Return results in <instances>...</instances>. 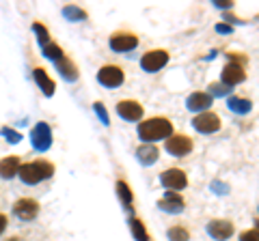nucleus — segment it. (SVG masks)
Instances as JSON below:
<instances>
[{
    "label": "nucleus",
    "instance_id": "obj_1",
    "mask_svg": "<svg viewBox=\"0 0 259 241\" xmlns=\"http://www.w3.org/2000/svg\"><path fill=\"white\" fill-rule=\"evenodd\" d=\"M136 134L143 140V144H153L158 140H166L168 136H173V123L166 116H151L145 118L136 127Z\"/></svg>",
    "mask_w": 259,
    "mask_h": 241
},
{
    "label": "nucleus",
    "instance_id": "obj_2",
    "mask_svg": "<svg viewBox=\"0 0 259 241\" xmlns=\"http://www.w3.org/2000/svg\"><path fill=\"white\" fill-rule=\"evenodd\" d=\"M54 174V164L48 162V159H35V162H28V164H22L18 176L24 186H37L41 181L52 179Z\"/></svg>",
    "mask_w": 259,
    "mask_h": 241
},
{
    "label": "nucleus",
    "instance_id": "obj_3",
    "mask_svg": "<svg viewBox=\"0 0 259 241\" xmlns=\"http://www.w3.org/2000/svg\"><path fill=\"white\" fill-rule=\"evenodd\" d=\"M246 80V69L244 61H229L221 71V84L227 88H233Z\"/></svg>",
    "mask_w": 259,
    "mask_h": 241
},
{
    "label": "nucleus",
    "instance_id": "obj_4",
    "mask_svg": "<svg viewBox=\"0 0 259 241\" xmlns=\"http://www.w3.org/2000/svg\"><path fill=\"white\" fill-rule=\"evenodd\" d=\"M108 45H110L112 52L125 54V52L136 50V45H139V37H136L134 33H130V30H117V33L110 35Z\"/></svg>",
    "mask_w": 259,
    "mask_h": 241
},
{
    "label": "nucleus",
    "instance_id": "obj_5",
    "mask_svg": "<svg viewBox=\"0 0 259 241\" xmlns=\"http://www.w3.org/2000/svg\"><path fill=\"white\" fill-rule=\"evenodd\" d=\"M30 144H32V149L35 151H39V153H46V151L52 147V130H50V125H48L46 120H41V123H37L35 127H32Z\"/></svg>",
    "mask_w": 259,
    "mask_h": 241
},
{
    "label": "nucleus",
    "instance_id": "obj_6",
    "mask_svg": "<svg viewBox=\"0 0 259 241\" xmlns=\"http://www.w3.org/2000/svg\"><path fill=\"white\" fill-rule=\"evenodd\" d=\"M171 61V54L166 50H149L141 56V67L147 74H158V71Z\"/></svg>",
    "mask_w": 259,
    "mask_h": 241
},
{
    "label": "nucleus",
    "instance_id": "obj_7",
    "mask_svg": "<svg viewBox=\"0 0 259 241\" xmlns=\"http://www.w3.org/2000/svg\"><path fill=\"white\" fill-rule=\"evenodd\" d=\"M97 82L106 88H119L125 82V74L119 65H104L97 71Z\"/></svg>",
    "mask_w": 259,
    "mask_h": 241
},
{
    "label": "nucleus",
    "instance_id": "obj_8",
    "mask_svg": "<svg viewBox=\"0 0 259 241\" xmlns=\"http://www.w3.org/2000/svg\"><path fill=\"white\" fill-rule=\"evenodd\" d=\"M160 183L168 192H182L188 188V174H186L182 168H168V170L160 174Z\"/></svg>",
    "mask_w": 259,
    "mask_h": 241
},
{
    "label": "nucleus",
    "instance_id": "obj_9",
    "mask_svg": "<svg viewBox=\"0 0 259 241\" xmlns=\"http://www.w3.org/2000/svg\"><path fill=\"white\" fill-rule=\"evenodd\" d=\"M192 149H194L192 140L188 138V136H184V134L168 136L166 142H164V151H166V153H171V155H175V157L188 155V153H192Z\"/></svg>",
    "mask_w": 259,
    "mask_h": 241
},
{
    "label": "nucleus",
    "instance_id": "obj_10",
    "mask_svg": "<svg viewBox=\"0 0 259 241\" xmlns=\"http://www.w3.org/2000/svg\"><path fill=\"white\" fill-rule=\"evenodd\" d=\"M192 127L199 134H216L223 127V120L216 112H201L192 118Z\"/></svg>",
    "mask_w": 259,
    "mask_h": 241
},
{
    "label": "nucleus",
    "instance_id": "obj_11",
    "mask_svg": "<svg viewBox=\"0 0 259 241\" xmlns=\"http://www.w3.org/2000/svg\"><path fill=\"white\" fill-rule=\"evenodd\" d=\"M115 110L121 118L130 120V123H139V120H143V114H145V108L136 99H121L115 106Z\"/></svg>",
    "mask_w": 259,
    "mask_h": 241
},
{
    "label": "nucleus",
    "instance_id": "obj_12",
    "mask_svg": "<svg viewBox=\"0 0 259 241\" xmlns=\"http://www.w3.org/2000/svg\"><path fill=\"white\" fill-rule=\"evenodd\" d=\"M39 209H41V205H39L35 198H20V200H15V205H13V215L20 218L22 222H30L39 215Z\"/></svg>",
    "mask_w": 259,
    "mask_h": 241
},
{
    "label": "nucleus",
    "instance_id": "obj_13",
    "mask_svg": "<svg viewBox=\"0 0 259 241\" xmlns=\"http://www.w3.org/2000/svg\"><path fill=\"white\" fill-rule=\"evenodd\" d=\"M233 232H236V226H233L231 220H209L207 222V235L216 241H227Z\"/></svg>",
    "mask_w": 259,
    "mask_h": 241
},
{
    "label": "nucleus",
    "instance_id": "obj_14",
    "mask_svg": "<svg viewBox=\"0 0 259 241\" xmlns=\"http://www.w3.org/2000/svg\"><path fill=\"white\" fill-rule=\"evenodd\" d=\"M158 209L164 213H182L186 209V200L180 192H164V196L158 200Z\"/></svg>",
    "mask_w": 259,
    "mask_h": 241
},
{
    "label": "nucleus",
    "instance_id": "obj_15",
    "mask_svg": "<svg viewBox=\"0 0 259 241\" xmlns=\"http://www.w3.org/2000/svg\"><path fill=\"white\" fill-rule=\"evenodd\" d=\"M214 103V99L209 97L207 93L203 91H197L188 95V99H186V108H188L190 112H197V114H201V112H209V106Z\"/></svg>",
    "mask_w": 259,
    "mask_h": 241
},
{
    "label": "nucleus",
    "instance_id": "obj_16",
    "mask_svg": "<svg viewBox=\"0 0 259 241\" xmlns=\"http://www.w3.org/2000/svg\"><path fill=\"white\" fill-rule=\"evenodd\" d=\"M54 65H56V71H59V76L65 80V82H76V80L80 78L78 65L69 58V56H63V58H61V61H56Z\"/></svg>",
    "mask_w": 259,
    "mask_h": 241
},
{
    "label": "nucleus",
    "instance_id": "obj_17",
    "mask_svg": "<svg viewBox=\"0 0 259 241\" xmlns=\"http://www.w3.org/2000/svg\"><path fill=\"white\" fill-rule=\"evenodd\" d=\"M32 78H35L37 86L41 88V93L46 95V97H52L54 91H56V84H54V80L48 76V71L44 67H35L32 69Z\"/></svg>",
    "mask_w": 259,
    "mask_h": 241
},
{
    "label": "nucleus",
    "instance_id": "obj_18",
    "mask_svg": "<svg viewBox=\"0 0 259 241\" xmlns=\"http://www.w3.org/2000/svg\"><path fill=\"white\" fill-rule=\"evenodd\" d=\"M22 166V159L18 155H7L0 159V176L3 179H13V176H18V170Z\"/></svg>",
    "mask_w": 259,
    "mask_h": 241
},
{
    "label": "nucleus",
    "instance_id": "obj_19",
    "mask_svg": "<svg viewBox=\"0 0 259 241\" xmlns=\"http://www.w3.org/2000/svg\"><path fill=\"white\" fill-rule=\"evenodd\" d=\"M136 157H139V162L143 166H153L160 159V151L156 144H141V147L136 149Z\"/></svg>",
    "mask_w": 259,
    "mask_h": 241
},
{
    "label": "nucleus",
    "instance_id": "obj_20",
    "mask_svg": "<svg viewBox=\"0 0 259 241\" xmlns=\"http://www.w3.org/2000/svg\"><path fill=\"white\" fill-rule=\"evenodd\" d=\"M227 108H229L233 114L244 116V114H248V112L253 110V101L244 99V97H238V95H229V97H227Z\"/></svg>",
    "mask_w": 259,
    "mask_h": 241
},
{
    "label": "nucleus",
    "instance_id": "obj_21",
    "mask_svg": "<svg viewBox=\"0 0 259 241\" xmlns=\"http://www.w3.org/2000/svg\"><path fill=\"white\" fill-rule=\"evenodd\" d=\"M115 190H117V196L121 200V205H123L127 211H132V207H134V192H132V188H130L123 179H119Z\"/></svg>",
    "mask_w": 259,
    "mask_h": 241
},
{
    "label": "nucleus",
    "instance_id": "obj_22",
    "mask_svg": "<svg viewBox=\"0 0 259 241\" xmlns=\"http://www.w3.org/2000/svg\"><path fill=\"white\" fill-rule=\"evenodd\" d=\"M63 18L67 22H84L89 18V13L78 5H65L63 7Z\"/></svg>",
    "mask_w": 259,
    "mask_h": 241
},
{
    "label": "nucleus",
    "instance_id": "obj_23",
    "mask_svg": "<svg viewBox=\"0 0 259 241\" xmlns=\"http://www.w3.org/2000/svg\"><path fill=\"white\" fill-rule=\"evenodd\" d=\"M130 230H132V235L136 241H149V232H147V226H145V222L141 218H130Z\"/></svg>",
    "mask_w": 259,
    "mask_h": 241
},
{
    "label": "nucleus",
    "instance_id": "obj_24",
    "mask_svg": "<svg viewBox=\"0 0 259 241\" xmlns=\"http://www.w3.org/2000/svg\"><path fill=\"white\" fill-rule=\"evenodd\" d=\"M168 241H190V230L184 226V224H175V226L168 228Z\"/></svg>",
    "mask_w": 259,
    "mask_h": 241
},
{
    "label": "nucleus",
    "instance_id": "obj_25",
    "mask_svg": "<svg viewBox=\"0 0 259 241\" xmlns=\"http://www.w3.org/2000/svg\"><path fill=\"white\" fill-rule=\"evenodd\" d=\"M44 50V56L48 61H52V63H56V61H61L63 56H65V52H63V47L59 45V43H54V41H50L48 45H44L41 47Z\"/></svg>",
    "mask_w": 259,
    "mask_h": 241
},
{
    "label": "nucleus",
    "instance_id": "obj_26",
    "mask_svg": "<svg viewBox=\"0 0 259 241\" xmlns=\"http://www.w3.org/2000/svg\"><path fill=\"white\" fill-rule=\"evenodd\" d=\"M32 33L37 35L39 45H41V47L52 41V39H50V30H48V26H44L41 22H32Z\"/></svg>",
    "mask_w": 259,
    "mask_h": 241
},
{
    "label": "nucleus",
    "instance_id": "obj_27",
    "mask_svg": "<svg viewBox=\"0 0 259 241\" xmlns=\"http://www.w3.org/2000/svg\"><path fill=\"white\" fill-rule=\"evenodd\" d=\"M93 112H95V114H97V118H100V123L102 125H110V116H108V110L106 108H104V103L102 101H95L93 103Z\"/></svg>",
    "mask_w": 259,
    "mask_h": 241
},
{
    "label": "nucleus",
    "instance_id": "obj_28",
    "mask_svg": "<svg viewBox=\"0 0 259 241\" xmlns=\"http://www.w3.org/2000/svg\"><path fill=\"white\" fill-rule=\"evenodd\" d=\"M229 91H231V88L223 86L221 82H218V84H216V82H212V84H209V93H207V95L214 99V97H225V95H229Z\"/></svg>",
    "mask_w": 259,
    "mask_h": 241
},
{
    "label": "nucleus",
    "instance_id": "obj_29",
    "mask_svg": "<svg viewBox=\"0 0 259 241\" xmlns=\"http://www.w3.org/2000/svg\"><path fill=\"white\" fill-rule=\"evenodd\" d=\"M0 134H3L11 144H18V142L22 140V134L15 132V130H11V127H3V130H0Z\"/></svg>",
    "mask_w": 259,
    "mask_h": 241
},
{
    "label": "nucleus",
    "instance_id": "obj_30",
    "mask_svg": "<svg viewBox=\"0 0 259 241\" xmlns=\"http://www.w3.org/2000/svg\"><path fill=\"white\" fill-rule=\"evenodd\" d=\"M240 241H259V232H257V228H248V230H244L240 235Z\"/></svg>",
    "mask_w": 259,
    "mask_h": 241
},
{
    "label": "nucleus",
    "instance_id": "obj_31",
    "mask_svg": "<svg viewBox=\"0 0 259 241\" xmlns=\"http://www.w3.org/2000/svg\"><path fill=\"white\" fill-rule=\"evenodd\" d=\"M214 7L216 9H223L227 13V9H233V3L231 0H214Z\"/></svg>",
    "mask_w": 259,
    "mask_h": 241
},
{
    "label": "nucleus",
    "instance_id": "obj_32",
    "mask_svg": "<svg viewBox=\"0 0 259 241\" xmlns=\"http://www.w3.org/2000/svg\"><path fill=\"white\" fill-rule=\"evenodd\" d=\"M212 190L216 192V194H227V192H229V186H225V183H221V181H214Z\"/></svg>",
    "mask_w": 259,
    "mask_h": 241
},
{
    "label": "nucleus",
    "instance_id": "obj_33",
    "mask_svg": "<svg viewBox=\"0 0 259 241\" xmlns=\"http://www.w3.org/2000/svg\"><path fill=\"white\" fill-rule=\"evenodd\" d=\"M216 33H223V35H231V33H233V26H229V24L221 22V24H216Z\"/></svg>",
    "mask_w": 259,
    "mask_h": 241
},
{
    "label": "nucleus",
    "instance_id": "obj_34",
    "mask_svg": "<svg viewBox=\"0 0 259 241\" xmlns=\"http://www.w3.org/2000/svg\"><path fill=\"white\" fill-rule=\"evenodd\" d=\"M7 230V215L5 213H0V235Z\"/></svg>",
    "mask_w": 259,
    "mask_h": 241
}]
</instances>
